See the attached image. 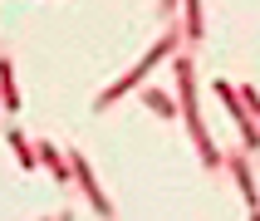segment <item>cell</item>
Returning a JSON list of instances; mask_svg holds the SVG:
<instances>
[{
  "mask_svg": "<svg viewBox=\"0 0 260 221\" xmlns=\"http://www.w3.org/2000/svg\"><path fill=\"white\" fill-rule=\"evenodd\" d=\"M177 44H187V35H182V25H167V35H162V40L152 44V49H147V54L138 59V64H133L128 74H123V79H113V84L103 88L99 99H93V108H99V113H108V108H113V103L123 99V93H138V84H143L147 74L157 69L162 59H172V54H177Z\"/></svg>",
  "mask_w": 260,
  "mask_h": 221,
  "instance_id": "obj_2",
  "label": "cell"
},
{
  "mask_svg": "<svg viewBox=\"0 0 260 221\" xmlns=\"http://www.w3.org/2000/svg\"><path fill=\"white\" fill-rule=\"evenodd\" d=\"M250 221H260V206H250Z\"/></svg>",
  "mask_w": 260,
  "mask_h": 221,
  "instance_id": "obj_13",
  "label": "cell"
},
{
  "mask_svg": "<svg viewBox=\"0 0 260 221\" xmlns=\"http://www.w3.org/2000/svg\"><path fill=\"white\" fill-rule=\"evenodd\" d=\"M226 167H231V177H236V187H241V197H246V206H260V192H255V172H250V152L241 147V152H226Z\"/></svg>",
  "mask_w": 260,
  "mask_h": 221,
  "instance_id": "obj_5",
  "label": "cell"
},
{
  "mask_svg": "<svg viewBox=\"0 0 260 221\" xmlns=\"http://www.w3.org/2000/svg\"><path fill=\"white\" fill-rule=\"evenodd\" d=\"M35 152H40L44 172L54 177L59 187H69V182H74V177H69V152H59V147H54V143H44V138H40V147H35Z\"/></svg>",
  "mask_w": 260,
  "mask_h": 221,
  "instance_id": "obj_6",
  "label": "cell"
},
{
  "mask_svg": "<svg viewBox=\"0 0 260 221\" xmlns=\"http://www.w3.org/2000/svg\"><path fill=\"white\" fill-rule=\"evenodd\" d=\"M10 152H15V162H20V172H35V167H40V152L29 147V138L20 128H10Z\"/></svg>",
  "mask_w": 260,
  "mask_h": 221,
  "instance_id": "obj_9",
  "label": "cell"
},
{
  "mask_svg": "<svg viewBox=\"0 0 260 221\" xmlns=\"http://www.w3.org/2000/svg\"><path fill=\"white\" fill-rule=\"evenodd\" d=\"M177 10H182V35H187V49H191V44H202V0H182Z\"/></svg>",
  "mask_w": 260,
  "mask_h": 221,
  "instance_id": "obj_8",
  "label": "cell"
},
{
  "mask_svg": "<svg viewBox=\"0 0 260 221\" xmlns=\"http://www.w3.org/2000/svg\"><path fill=\"white\" fill-rule=\"evenodd\" d=\"M138 99H143L152 113H162V118L177 113V99H172V93H162V88H152V84H138Z\"/></svg>",
  "mask_w": 260,
  "mask_h": 221,
  "instance_id": "obj_10",
  "label": "cell"
},
{
  "mask_svg": "<svg viewBox=\"0 0 260 221\" xmlns=\"http://www.w3.org/2000/svg\"><path fill=\"white\" fill-rule=\"evenodd\" d=\"M236 93H241V103H246V113H250V118L260 123V93H255L250 84H236Z\"/></svg>",
  "mask_w": 260,
  "mask_h": 221,
  "instance_id": "obj_11",
  "label": "cell"
},
{
  "mask_svg": "<svg viewBox=\"0 0 260 221\" xmlns=\"http://www.w3.org/2000/svg\"><path fill=\"white\" fill-rule=\"evenodd\" d=\"M44 221H54V216H44Z\"/></svg>",
  "mask_w": 260,
  "mask_h": 221,
  "instance_id": "obj_15",
  "label": "cell"
},
{
  "mask_svg": "<svg viewBox=\"0 0 260 221\" xmlns=\"http://www.w3.org/2000/svg\"><path fill=\"white\" fill-rule=\"evenodd\" d=\"M172 69H177V113H182V123H187L191 143H197V152H202L206 167H221V147L216 138L206 133L202 123V103H197V69H191V54L182 49V54H172Z\"/></svg>",
  "mask_w": 260,
  "mask_h": 221,
  "instance_id": "obj_1",
  "label": "cell"
},
{
  "mask_svg": "<svg viewBox=\"0 0 260 221\" xmlns=\"http://www.w3.org/2000/svg\"><path fill=\"white\" fill-rule=\"evenodd\" d=\"M177 5H182V0H157V10H162V15H177Z\"/></svg>",
  "mask_w": 260,
  "mask_h": 221,
  "instance_id": "obj_12",
  "label": "cell"
},
{
  "mask_svg": "<svg viewBox=\"0 0 260 221\" xmlns=\"http://www.w3.org/2000/svg\"><path fill=\"white\" fill-rule=\"evenodd\" d=\"M216 99L226 103V113L236 118V128H241V143H246V152H255V147H260V123L246 113V103H241V93H236V84H231V79H216Z\"/></svg>",
  "mask_w": 260,
  "mask_h": 221,
  "instance_id": "obj_4",
  "label": "cell"
},
{
  "mask_svg": "<svg viewBox=\"0 0 260 221\" xmlns=\"http://www.w3.org/2000/svg\"><path fill=\"white\" fill-rule=\"evenodd\" d=\"M54 221H74V216H69V211H59V216H54Z\"/></svg>",
  "mask_w": 260,
  "mask_h": 221,
  "instance_id": "obj_14",
  "label": "cell"
},
{
  "mask_svg": "<svg viewBox=\"0 0 260 221\" xmlns=\"http://www.w3.org/2000/svg\"><path fill=\"white\" fill-rule=\"evenodd\" d=\"M69 177H74V187L84 192V202L93 206V211H99L103 221H113V202H108V192L99 187V177H93V162H88L84 152H79V147L69 152Z\"/></svg>",
  "mask_w": 260,
  "mask_h": 221,
  "instance_id": "obj_3",
  "label": "cell"
},
{
  "mask_svg": "<svg viewBox=\"0 0 260 221\" xmlns=\"http://www.w3.org/2000/svg\"><path fill=\"white\" fill-rule=\"evenodd\" d=\"M0 108H5V113H20V88H15L10 54H0Z\"/></svg>",
  "mask_w": 260,
  "mask_h": 221,
  "instance_id": "obj_7",
  "label": "cell"
}]
</instances>
